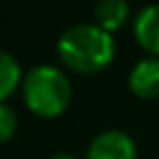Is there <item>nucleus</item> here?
Instances as JSON below:
<instances>
[{
  "mask_svg": "<svg viewBox=\"0 0 159 159\" xmlns=\"http://www.w3.org/2000/svg\"><path fill=\"white\" fill-rule=\"evenodd\" d=\"M59 59L74 72L94 74L105 70L116 55V42L109 31L96 22H83L66 29L57 42Z\"/></svg>",
  "mask_w": 159,
  "mask_h": 159,
  "instance_id": "obj_1",
  "label": "nucleus"
},
{
  "mask_svg": "<svg viewBox=\"0 0 159 159\" xmlns=\"http://www.w3.org/2000/svg\"><path fill=\"white\" fill-rule=\"evenodd\" d=\"M22 96L26 107L44 118H55L63 113L72 98L70 79L57 66H35L22 79Z\"/></svg>",
  "mask_w": 159,
  "mask_h": 159,
  "instance_id": "obj_2",
  "label": "nucleus"
},
{
  "mask_svg": "<svg viewBox=\"0 0 159 159\" xmlns=\"http://www.w3.org/2000/svg\"><path fill=\"white\" fill-rule=\"evenodd\" d=\"M87 159H137V148L129 133L107 129L92 139Z\"/></svg>",
  "mask_w": 159,
  "mask_h": 159,
  "instance_id": "obj_3",
  "label": "nucleus"
},
{
  "mask_svg": "<svg viewBox=\"0 0 159 159\" xmlns=\"http://www.w3.org/2000/svg\"><path fill=\"white\" fill-rule=\"evenodd\" d=\"M133 35L146 52L159 59V5H148L137 11L133 20Z\"/></svg>",
  "mask_w": 159,
  "mask_h": 159,
  "instance_id": "obj_4",
  "label": "nucleus"
},
{
  "mask_svg": "<svg viewBox=\"0 0 159 159\" xmlns=\"http://www.w3.org/2000/svg\"><path fill=\"white\" fill-rule=\"evenodd\" d=\"M129 87L139 98L159 96V59L146 57L137 61L129 72Z\"/></svg>",
  "mask_w": 159,
  "mask_h": 159,
  "instance_id": "obj_5",
  "label": "nucleus"
},
{
  "mask_svg": "<svg viewBox=\"0 0 159 159\" xmlns=\"http://www.w3.org/2000/svg\"><path fill=\"white\" fill-rule=\"evenodd\" d=\"M131 7L126 0H102L94 7V20L105 31H116L129 20Z\"/></svg>",
  "mask_w": 159,
  "mask_h": 159,
  "instance_id": "obj_6",
  "label": "nucleus"
},
{
  "mask_svg": "<svg viewBox=\"0 0 159 159\" xmlns=\"http://www.w3.org/2000/svg\"><path fill=\"white\" fill-rule=\"evenodd\" d=\"M20 81H22V68L18 59L9 50L0 48V102H5L16 92Z\"/></svg>",
  "mask_w": 159,
  "mask_h": 159,
  "instance_id": "obj_7",
  "label": "nucleus"
},
{
  "mask_svg": "<svg viewBox=\"0 0 159 159\" xmlns=\"http://www.w3.org/2000/svg\"><path fill=\"white\" fill-rule=\"evenodd\" d=\"M16 129H18V116L13 107H9L7 102H0V144L9 142Z\"/></svg>",
  "mask_w": 159,
  "mask_h": 159,
  "instance_id": "obj_8",
  "label": "nucleus"
},
{
  "mask_svg": "<svg viewBox=\"0 0 159 159\" xmlns=\"http://www.w3.org/2000/svg\"><path fill=\"white\" fill-rule=\"evenodd\" d=\"M50 159H79V157L72 155V152H57V155H52Z\"/></svg>",
  "mask_w": 159,
  "mask_h": 159,
  "instance_id": "obj_9",
  "label": "nucleus"
}]
</instances>
